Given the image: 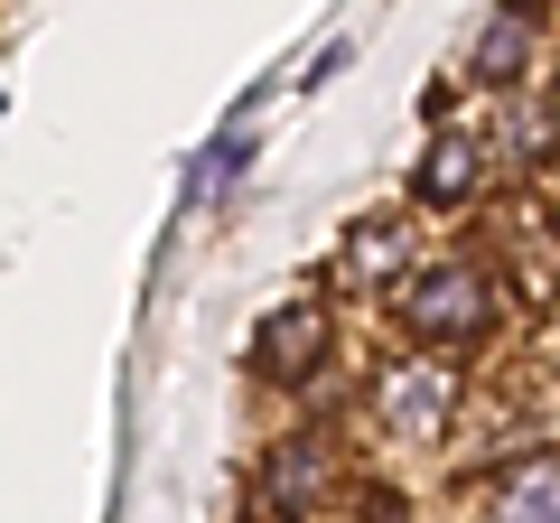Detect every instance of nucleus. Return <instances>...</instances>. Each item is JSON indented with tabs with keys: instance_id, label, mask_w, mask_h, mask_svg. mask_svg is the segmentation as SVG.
Listing matches in <instances>:
<instances>
[{
	"instance_id": "ddd939ff",
	"label": "nucleus",
	"mask_w": 560,
	"mask_h": 523,
	"mask_svg": "<svg viewBox=\"0 0 560 523\" xmlns=\"http://www.w3.org/2000/svg\"><path fill=\"white\" fill-rule=\"evenodd\" d=\"M234 523H280V514H261V504H253V514H234Z\"/></svg>"
},
{
	"instance_id": "20e7f679",
	"label": "nucleus",
	"mask_w": 560,
	"mask_h": 523,
	"mask_svg": "<svg viewBox=\"0 0 560 523\" xmlns=\"http://www.w3.org/2000/svg\"><path fill=\"white\" fill-rule=\"evenodd\" d=\"M243 364H253L261 383H280V393L318 383L327 364H337V309L327 300H271L253 318V337H243Z\"/></svg>"
},
{
	"instance_id": "f03ea898",
	"label": "nucleus",
	"mask_w": 560,
	"mask_h": 523,
	"mask_svg": "<svg viewBox=\"0 0 560 523\" xmlns=\"http://www.w3.org/2000/svg\"><path fill=\"white\" fill-rule=\"evenodd\" d=\"M467 411V374L458 356H430V346H401V356H383L374 374H364V421H374L383 449H448V430H458Z\"/></svg>"
},
{
	"instance_id": "423d86ee",
	"label": "nucleus",
	"mask_w": 560,
	"mask_h": 523,
	"mask_svg": "<svg viewBox=\"0 0 560 523\" xmlns=\"http://www.w3.org/2000/svg\"><path fill=\"white\" fill-rule=\"evenodd\" d=\"M467 523H560V449H514L467 486Z\"/></svg>"
},
{
	"instance_id": "0eeeda50",
	"label": "nucleus",
	"mask_w": 560,
	"mask_h": 523,
	"mask_svg": "<svg viewBox=\"0 0 560 523\" xmlns=\"http://www.w3.org/2000/svg\"><path fill=\"white\" fill-rule=\"evenodd\" d=\"M486 178H495V160L477 131H430V150L411 160V216H467Z\"/></svg>"
},
{
	"instance_id": "9b49d317",
	"label": "nucleus",
	"mask_w": 560,
	"mask_h": 523,
	"mask_svg": "<svg viewBox=\"0 0 560 523\" xmlns=\"http://www.w3.org/2000/svg\"><path fill=\"white\" fill-rule=\"evenodd\" d=\"M346 57H355V47H346V38H337V47H318V57H308V75H300V84H327V75H337V66H346Z\"/></svg>"
},
{
	"instance_id": "7ed1b4c3",
	"label": "nucleus",
	"mask_w": 560,
	"mask_h": 523,
	"mask_svg": "<svg viewBox=\"0 0 560 523\" xmlns=\"http://www.w3.org/2000/svg\"><path fill=\"white\" fill-rule=\"evenodd\" d=\"M337 496H346V449L327 430H280V440H261V458H253V504L261 514L318 523Z\"/></svg>"
},
{
	"instance_id": "f8f14e48",
	"label": "nucleus",
	"mask_w": 560,
	"mask_h": 523,
	"mask_svg": "<svg viewBox=\"0 0 560 523\" xmlns=\"http://www.w3.org/2000/svg\"><path fill=\"white\" fill-rule=\"evenodd\" d=\"M364 523H411V514H401V504H374V514H364Z\"/></svg>"
},
{
	"instance_id": "39448f33",
	"label": "nucleus",
	"mask_w": 560,
	"mask_h": 523,
	"mask_svg": "<svg viewBox=\"0 0 560 523\" xmlns=\"http://www.w3.org/2000/svg\"><path fill=\"white\" fill-rule=\"evenodd\" d=\"M420 224H411V206H374V216H355L346 224V243H337V281L355 290V300H393L401 281L420 271Z\"/></svg>"
},
{
	"instance_id": "4468645a",
	"label": "nucleus",
	"mask_w": 560,
	"mask_h": 523,
	"mask_svg": "<svg viewBox=\"0 0 560 523\" xmlns=\"http://www.w3.org/2000/svg\"><path fill=\"white\" fill-rule=\"evenodd\" d=\"M523 10H541V0H523Z\"/></svg>"
},
{
	"instance_id": "f257e3e1",
	"label": "nucleus",
	"mask_w": 560,
	"mask_h": 523,
	"mask_svg": "<svg viewBox=\"0 0 560 523\" xmlns=\"http://www.w3.org/2000/svg\"><path fill=\"white\" fill-rule=\"evenodd\" d=\"M383 309H393V337L401 346L467 356V346H486V337H495V318H504V271H495V262H477V253H430Z\"/></svg>"
},
{
	"instance_id": "9d476101",
	"label": "nucleus",
	"mask_w": 560,
	"mask_h": 523,
	"mask_svg": "<svg viewBox=\"0 0 560 523\" xmlns=\"http://www.w3.org/2000/svg\"><path fill=\"white\" fill-rule=\"evenodd\" d=\"M243 160H253V113H234V121L215 131V141H206L197 160H187V187H178V197H187V206H206L224 178H243Z\"/></svg>"
},
{
	"instance_id": "6e6552de",
	"label": "nucleus",
	"mask_w": 560,
	"mask_h": 523,
	"mask_svg": "<svg viewBox=\"0 0 560 523\" xmlns=\"http://www.w3.org/2000/svg\"><path fill=\"white\" fill-rule=\"evenodd\" d=\"M533 75H541V10L504 0L495 20L467 38V84H477V94H523Z\"/></svg>"
},
{
	"instance_id": "1a4fd4ad",
	"label": "nucleus",
	"mask_w": 560,
	"mask_h": 523,
	"mask_svg": "<svg viewBox=\"0 0 560 523\" xmlns=\"http://www.w3.org/2000/svg\"><path fill=\"white\" fill-rule=\"evenodd\" d=\"M477 141H486V160H514V168H541L560 150V113L523 84V94H486V113H477Z\"/></svg>"
}]
</instances>
